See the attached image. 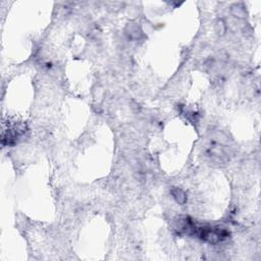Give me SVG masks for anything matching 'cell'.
Here are the masks:
<instances>
[{"instance_id": "1", "label": "cell", "mask_w": 261, "mask_h": 261, "mask_svg": "<svg viewBox=\"0 0 261 261\" xmlns=\"http://www.w3.org/2000/svg\"><path fill=\"white\" fill-rule=\"evenodd\" d=\"M172 195L173 197H175V199L178 201L180 204H183V203H185L186 201V194L183 192L180 189H172Z\"/></svg>"}, {"instance_id": "2", "label": "cell", "mask_w": 261, "mask_h": 261, "mask_svg": "<svg viewBox=\"0 0 261 261\" xmlns=\"http://www.w3.org/2000/svg\"><path fill=\"white\" fill-rule=\"evenodd\" d=\"M233 11L237 16H240V18H243L244 16V9L242 7H234Z\"/></svg>"}]
</instances>
